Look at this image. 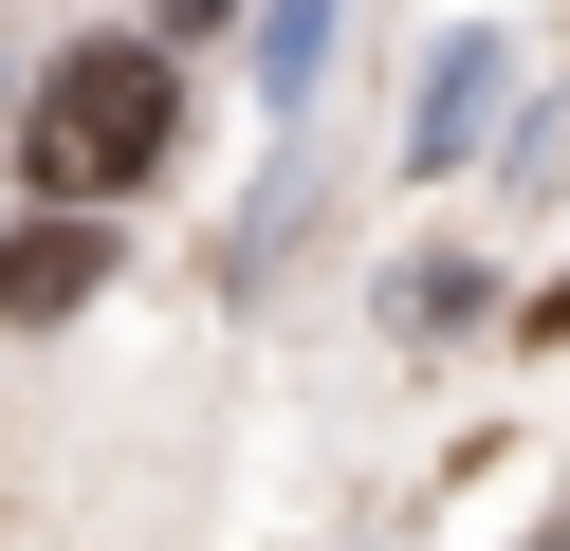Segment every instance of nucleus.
I'll list each match as a JSON object with an SVG mask.
<instances>
[{
	"label": "nucleus",
	"instance_id": "obj_3",
	"mask_svg": "<svg viewBox=\"0 0 570 551\" xmlns=\"http://www.w3.org/2000/svg\"><path fill=\"white\" fill-rule=\"evenodd\" d=\"M479 92H497V37H442V92H423V147H479Z\"/></svg>",
	"mask_w": 570,
	"mask_h": 551
},
{
	"label": "nucleus",
	"instance_id": "obj_1",
	"mask_svg": "<svg viewBox=\"0 0 570 551\" xmlns=\"http://www.w3.org/2000/svg\"><path fill=\"white\" fill-rule=\"evenodd\" d=\"M19 166H38V203H129L166 166V56L148 37H75L56 92H38V129H19Z\"/></svg>",
	"mask_w": 570,
	"mask_h": 551
},
{
	"label": "nucleus",
	"instance_id": "obj_2",
	"mask_svg": "<svg viewBox=\"0 0 570 551\" xmlns=\"http://www.w3.org/2000/svg\"><path fill=\"white\" fill-rule=\"evenodd\" d=\"M0 294H19V313H75V294H92V220H56V239H19V257H0Z\"/></svg>",
	"mask_w": 570,
	"mask_h": 551
},
{
	"label": "nucleus",
	"instance_id": "obj_5",
	"mask_svg": "<svg viewBox=\"0 0 570 551\" xmlns=\"http://www.w3.org/2000/svg\"><path fill=\"white\" fill-rule=\"evenodd\" d=\"M533 551H570V514H552V533H533Z\"/></svg>",
	"mask_w": 570,
	"mask_h": 551
},
{
	"label": "nucleus",
	"instance_id": "obj_4",
	"mask_svg": "<svg viewBox=\"0 0 570 551\" xmlns=\"http://www.w3.org/2000/svg\"><path fill=\"white\" fill-rule=\"evenodd\" d=\"M313 37H332V0H276V56H258L276 92H313Z\"/></svg>",
	"mask_w": 570,
	"mask_h": 551
}]
</instances>
